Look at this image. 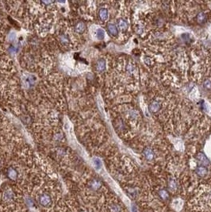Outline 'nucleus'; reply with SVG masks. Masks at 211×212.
<instances>
[{"label": "nucleus", "mask_w": 211, "mask_h": 212, "mask_svg": "<svg viewBox=\"0 0 211 212\" xmlns=\"http://www.w3.org/2000/svg\"><path fill=\"white\" fill-rule=\"evenodd\" d=\"M199 203L205 209H211V189L206 190L199 196Z\"/></svg>", "instance_id": "obj_1"}, {"label": "nucleus", "mask_w": 211, "mask_h": 212, "mask_svg": "<svg viewBox=\"0 0 211 212\" xmlns=\"http://www.w3.org/2000/svg\"><path fill=\"white\" fill-rule=\"evenodd\" d=\"M39 203L41 204L42 207H49L52 204V198L47 193H43L39 196Z\"/></svg>", "instance_id": "obj_2"}, {"label": "nucleus", "mask_w": 211, "mask_h": 212, "mask_svg": "<svg viewBox=\"0 0 211 212\" xmlns=\"http://www.w3.org/2000/svg\"><path fill=\"white\" fill-rule=\"evenodd\" d=\"M160 109V103L157 100H153L148 105V110L152 114H156Z\"/></svg>", "instance_id": "obj_3"}, {"label": "nucleus", "mask_w": 211, "mask_h": 212, "mask_svg": "<svg viewBox=\"0 0 211 212\" xmlns=\"http://www.w3.org/2000/svg\"><path fill=\"white\" fill-rule=\"evenodd\" d=\"M117 25H118V29H120L122 32H125L128 29V27H129L127 21L123 19V18H119L117 21Z\"/></svg>", "instance_id": "obj_4"}, {"label": "nucleus", "mask_w": 211, "mask_h": 212, "mask_svg": "<svg viewBox=\"0 0 211 212\" xmlns=\"http://www.w3.org/2000/svg\"><path fill=\"white\" fill-rule=\"evenodd\" d=\"M143 155L147 160H152L155 158V153L151 148H146L144 149Z\"/></svg>", "instance_id": "obj_5"}, {"label": "nucleus", "mask_w": 211, "mask_h": 212, "mask_svg": "<svg viewBox=\"0 0 211 212\" xmlns=\"http://www.w3.org/2000/svg\"><path fill=\"white\" fill-rule=\"evenodd\" d=\"M196 158L197 160L199 161L202 165H205V166H207V165H210V160L207 157V156L205 155L204 154L202 153H198L196 156Z\"/></svg>", "instance_id": "obj_6"}, {"label": "nucleus", "mask_w": 211, "mask_h": 212, "mask_svg": "<svg viewBox=\"0 0 211 212\" xmlns=\"http://www.w3.org/2000/svg\"><path fill=\"white\" fill-rule=\"evenodd\" d=\"M14 197V192H12L10 189H7V191L3 192V194H2V199H3L5 202H7V203L13 200Z\"/></svg>", "instance_id": "obj_7"}, {"label": "nucleus", "mask_w": 211, "mask_h": 212, "mask_svg": "<svg viewBox=\"0 0 211 212\" xmlns=\"http://www.w3.org/2000/svg\"><path fill=\"white\" fill-rule=\"evenodd\" d=\"M196 18H197L198 23L200 24V25H203V24H205V23L207 22V19H208L207 14L203 11L199 12V13L197 14Z\"/></svg>", "instance_id": "obj_8"}, {"label": "nucleus", "mask_w": 211, "mask_h": 212, "mask_svg": "<svg viewBox=\"0 0 211 212\" xmlns=\"http://www.w3.org/2000/svg\"><path fill=\"white\" fill-rule=\"evenodd\" d=\"M106 67H107V65H106V61H105L104 59H99V60L97 61L95 68L98 72H104V71L106 70Z\"/></svg>", "instance_id": "obj_9"}, {"label": "nucleus", "mask_w": 211, "mask_h": 212, "mask_svg": "<svg viewBox=\"0 0 211 212\" xmlns=\"http://www.w3.org/2000/svg\"><path fill=\"white\" fill-rule=\"evenodd\" d=\"M107 30L112 37H117L118 34V29L114 24L110 23L107 25Z\"/></svg>", "instance_id": "obj_10"}, {"label": "nucleus", "mask_w": 211, "mask_h": 212, "mask_svg": "<svg viewBox=\"0 0 211 212\" xmlns=\"http://www.w3.org/2000/svg\"><path fill=\"white\" fill-rule=\"evenodd\" d=\"M98 17H99L100 20H102V22H106L108 19V10L107 8H101L98 10Z\"/></svg>", "instance_id": "obj_11"}, {"label": "nucleus", "mask_w": 211, "mask_h": 212, "mask_svg": "<svg viewBox=\"0 0 211 212\" xmlns=\"http://www.w3.org/2000/svg\"><path fill=\"white\" fill-rule=\"evenodd\" d=\"M18 172L14 168H10L9 169L7 170V176L8 178H10V180H13V181H15L17 178H18Z\"/></svg>", "instance_id": "obj_12"}, {"label": "nucleus", "mask_w": 211, "mask_h": 212, "mask_svg": "<svg viewBox=\"0 0 211 212\" xmlns=\"http://www.w3.org/2000/svg\"><path fill=\"white\" fill-rule=\"evenodd\" d=\"M196 173L198 175L201 177H204L205 176H207V173H208V170L205 166H198V167L195 170Z\"/></svg>", "instance_id": "obj_13"}, {"label": "nucleus", "mask_w": 211, "mask_h": 212, "mask_svg": "<svg viewBox=\"0 0 211 212\" xmlns=\"http://www.w3.org/2000/svg\"><path fill=\"white\" fill-rule=\"evenodd\" d=\"M109 212H122V208L118 203H112L109 207Z\"/></svg>", "instance_id": "obj_14"}, {"label": "nucleus", "mask_w": 211, "mask_h": 212, "mask_svg": "<svg viewBox=\"0 0 211 212\" xmlns=\"http://www.w3.org/2000/svg\"><path fill=\"white\" fill-rule=\"evenodd\" d=\"M85 29H86V25H85V24H84V22H78L77 24H76V26H75V31L77 32V33H79V34H82V33H84V32L85 31Z\"/></svg>", "instance_id": "obj_15"}, {"label": "nucleus", "mask_w": 211, "mask_h": 212, "mask_svg": "<svg viewBox=\"0 0 211 212\" xmlns=\"http://www.w3.org/2000/svg\"><path fill=\"white\" fill-rule=\"evenodd\" d=\"M101 186H102V184L98 180H93L91 182V187L93 190L99 189Z\"/></svg>", "instance_id": "obj_16"}, {"label": "nucleus", "mask_w": 211, "mask_h": 212, "mask_svg": "<svg viewBox=\"0 0 211 212\" xmlns=\"http://www.w3.org/2000/svg\"><path fill=\"white\" fill-rule=\"evenodd\" d=\"M59 39L62 45H68V42H69V39H68V35L65 34H62L59 37Z\"/></svg>", "instance_id": "obj_17"}, {"label": "nucleus", "mask_w": 211, "mask_h": 212, "mask_svg": "<svg viewBox=\"0 0 211 212\" xmlns=\"http://www.w3.org/2000/svg\"><path fill=\"white\" fill-rule=\"evenodd\" d=\"M96 37H97L98 39H99V40H102V39L104 38V37H105L104 30H103L102 29H101V28L98 29L97 30H96Z\"/></svg>", "instance_id": "obj_18"}, {"label": "nucleus", "mask_w": 211, "mask_h": 212, "mask_svg": "<svg viewBox=\"0 0 211 212\" xmlns=\"http://www.w3.org/2000/svg\"><path fill=\"white\" fill-rule=\"evenodd\" d=\"M168 186L171 191H175L177 188V183L175 182V180H170L169 183H168Z\"/></svg>", "instance_id": "obj_19"}, {"label": "nucleus", "mask_w": 211, "mask_h": 212, "mask_svg": "<svg viewBox=\"0 0 211 212\" xmlns=\"http://www.w3.org/2000/svg\"><path fill=\"white\" fill-rule=\"evenodd\" d=\"M159 194H160V196L163 199H168V197H169L168 192H167L166 190H160L159 192Z\"/></svg>", "instance_id": "obj_20"}, {"label": "nucleus", "mask_w": 211, "mask_h": 212, "mask_svg": "<svg viewBox=\"0 0 211 212\" xmlns=\"http://www.w3.org/2000/svg\"><path fill=\"white\" fill-rule=\"evenodd\" d=\"M203 87L207 90H211V79H207L203 83Z\"/></svg>", "instance_id": "obj_21"}, {"label": "nucleus", "mask_w": 211, "mask_h": 212, "mask_svg": "<svg viewBox=\"0 0 211 212\" xmlns=\"http://www.w3.org/2000/svg\"><path fill=\"white\" fill-rule=\"evenodd\" d=\"M94 165H95V166L96 169H100V168H101V166H102L101 160H100L99 159H98V158L94 159Z\"/></svg>", "instance_id": "obj_22"}, {"label": "nucleus", "mask_w": 211, "mask_h": 212, "mask_svg": "<svg viewBox=\"0 0 211 212\" xmlns=\"http://www.w3.org/2000/svg\"><path fill=\"white\" fill-rule=\"evenodd\" d=\"M210 7H211V4H210Z\"/></svg>", "instance_id": "obj_23"}]
</instances>
